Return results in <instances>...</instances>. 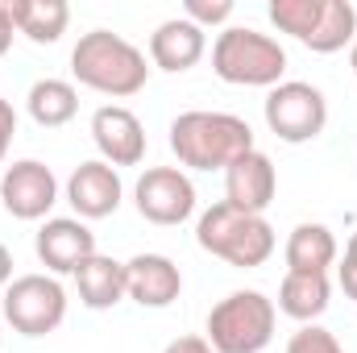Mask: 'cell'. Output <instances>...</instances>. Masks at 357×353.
Wrapping results in <instances>:
<instances>
[{"label":"cell","mask_w":357,"mask_h":353,"mask_svg":"<svg viewBox=\"0 0 357 353\" xmlns=\"http://www.w3.org/2000/svg\"><path fill=\"white\" fill-rule=\"evenodd\" d=\"M337 283H341V291L357 303V258H345V262L337 266Z\"/></svg>","instance_id":"4316f807"},{"label":"cell","mask_w":357,"mask_h":353,"mask_svg":"<svg viewBox=\"0 0 357 353\" xmlns=\"http://www.w3.org/2000/svg\"><path fill=\"white\" fill-rule=\"evenodd\" d=\"M162 353H216V350L208 345V337H195V333H191V337H175Z\"/></svg>","instance_id":"484cf974"},{"label":"cell","mask_w":357,"mask_h":353,"mask_svg":"<svg viewBox=\"0 0 357 353\" xmlns=\"http://www.w3.org/2000/svg\"><path fill=\"white\" fill-rule=\"evenodd\" d=\"M282 258H287V270H295V274H328V266L337 262V237L328 225L303 220L291 229Z\"/></svg>","instance_id":"e0dca14e"},{"label":"cell","mask_w":357,"mask_h":353,"mask_svg":"<svg viewBox=\"0 0 357 353\" xmlns=\"http://www.w3.org/2000/svg\"><path fill=\"white\" fill-rule=\"evenodd\" d=\"M91 142L108 167H137L146 158V129L125 104H104L91 112Z\"/></svg>","instance_id":"8fae6325"},{"label":"cell","mask_w":357,"mask_h":353,"mask_svg":"<svg viewBox=\"0 0 357 353\" xmlns=\"http://www.w3.org/2000/svg\"><path fill=\"white\" fill-rule=\"evenodd\" d=\"M17 33H25L33 46H54L67 33L71 8L67 0H8Z\"/></svg>","instance_id":"d6986e66"},{"label":"cell","mask_w":357,"mask_h":353,"mask_svg":"<svg viewBox=\"0 0 357 353\" xmlns=\"http://www.w3.org/2000/svg\"><path fill=\"white\" fill-rule=\"evenodd\" d=\"M212 71L233 88H278L287 75V50L250 25H229L212 42Z\"/></svg>","instance_id":"277c9868"},{"label":"cell","mask_w":357,"mask_h":353,"mask_svg":"<svg viewBox=\"0 0 357 353\" xmlns=\"http://www.w3.org/2000/svg\"><path fill=\"white\" fill-rule=\"evenodd\" d=\"M0 204L17 220H42L59 204V179L46 163L21 158V163L4 167V175H0Z\"/></svg>","instance_id":"9c48e42d"},{"label":"cell","mask_w":357,"mask_h":353,"mask_svg":"<svg viewBox=\"0 0 357 353\" xmlns=\"http://www.w3.org/2000/svg\"><path fill=\"white\" fill-rule=\"evenodd\" d=\"M349 67H354V75H357V42L349 46Z\"/></svg>","instance_id":"4dcf8cb0"},{"label":"cell","mask_w":357,"mask_h":353,"mask_svg":"<svg viewBox=\"0 0 357 353\" xmlns=\"http://www.w3.org/2000/svg\"><path fill=\"white\" fill-rule=\"evenodd\" d=\"M183 17L208 33V25H225L233 17V0H183Z\"/></svg>","instance_id":"cb8c5ba5"},{"label":"cell","mask_w":357,"mask_h":353,"mask_svg":"<svg viewBox=\"0 0 357 353\" xmlns=\"http://www.w3.org/2000/svg\"><path fill=\"white\" fill-rule=\"evenodd\" d=\"M258 150L254 129L233 112L191 108L171 121V154L191 171H229L241 154Z\"/></svg>","instance_id":"6da1fadb"},{"label":"cell","mask_w":357,"mask_h":353,"mask_svg":"<svg viewBox=\"0 0 357 353\" xmlns=\"http://www.w3.org/2000/svg\"><path fill=\"white\" fill-rule=\"evenodd\" d=\"M8 278H13V254L8 246H0V287H8Z\"/></svg>","instance_id":"f1b7e54d"},{"label":"cell","mask_w":357,"mask_h":353,"mask_svg":"<svg viewBox=\"0 0 357 353\" xmlns=\"http://www.w3.org/2000/svg\"><path fill=\"white\" fill-rule=\"evenodd\" d=\"M133 204L142 220L171 229L195 212V183L183 175V167H150L133 187Z\"/></svg>","instance_id":"ba28073f"},{"label":"cell","mask_w":357,"mask_h":353,"mask_svg":"<svg viewBox=\"0 0 357 353\" xmlns=\"http://www.w3.org/2000/svg\"><path fill=\"white\" fill-rule=\"evenodd\" d=\"M25 108H29L33 125L63 129L79 112V91H75V84H67V80H38L29 88V96H25Z\"/></svg>","instance_id":"ffe728a7"},{"label":"cell","mask_w":357,"mask_h":353,"mask_svg":"<svg viewBox=\"0 0 357 353\" xmlns=\"http://www.w3.org/2000/svg\"><path fill=\"white\" fill-rule=\"evenodd\" d=\"M278 308L262 291H233L208 312V345L216 353H262L274 341Z\"/></svg>","instance_id":"5b68a950"},{"label":"cell","mask_w":357,"mask_h":353,"mask_svg":"<svg viewBox=\"0 0 357 353\" xmlns=\"http://www.w3.org/2000/svg\"><path fill=\"white\" fill-rule=\"evenodd\" d=\"M33 250H38V262L46 266L50 274H75L91 254H100L96 250V233L79 216H50L38 229Z\"/></svg>","instance_id":"30bf717a"},{"label":"cell","mask_w":357,"mask_h":353,"mask_svg":"<svg viewBox=\"0 0 357 353\" xmlns=\"http://www.w3.org/2000/svg\"><path fill=\"white\" fill-rule=\"evenodd\" d=\"M13 133H17V108L0 96V163H4V154L13 146Z\"/></svg>","instance_id":"d4e9b609"},{"label":"cell","mask_w":357,"mask_h":353,"mask_svg":"<svg viewBox=\"0 0 357 353\" xmlns=\"http://www.w3.org/2000/svg\"><path fill=\"white\" fill-rule=\"evenodd\" d=\"M345 258H357V233L349 237V246H345Z\"/></svg>","instance_id":"f546056e"},{"label":"cell","mask_w":357,"mask_h":353,"mask_svg":"<svg viewBox=\"0 0 357 353\" xmlns=\"http://www.w3.org/2000/svg\"><path fill=\"white\" fill-rule=\"evenodd\" d=\"M71 75L100 96L129 100L146 88L150 67H146V54L129 38H121L112 29H91L71 50Z\"/></svg>","instance_id":"7a4b0ae2"},{"label":"cell","mask_w":357,"mask_h":353,"mask_svg":"<svg viewBox=\"0 0 357 353\" xmlns=\"http://www.w3.org/2000/svg\"><path fill=\"white\" fill-rule=\"evenodd\" d=\"M328 274H295L287 270L282 287H278V312L299 320V324H316L324 312H328Z\"/></svg>","instance_id":"ac0fdd59"},{"label":"cell","mask_w":357,"mask_h":353,"mask_svg":"<svg viewBox=\"0 0 357 353\" xmlns=\"http://www.w3.org/2000/svg\"><path fill=\"white\" fill-rule=\"evenodd\" d=\"M75 287H79V303L84 308L108 312L121 299H129V291H125V262L104 258V254H91L88 262L75 270Z\"/></svg>","instance_id":"2e32d148"},{"label":"cell","mask_w":357,"mask_h":353,"mask_svg":"<svg viewBox=\"0 0 357 353\" xmlns=\"http://www.w3.org/2000/svg\"><path fill=\"white\" fill-rule=\"evenodd\" d=\"M121 200H125L121 175L104 158L79 163L71 171V179H67V204L75 208L79 220H104V216H112L121 208Z\"/></svg>","instance_id":"7c38bea8"},{"label":"cell","mask_w":357,"mask_h":353,"mask_svg":"<svg viewBox=\"0 0 357 353\" xmlns=\"http://www.w3.org/2000/svg\"><path fill=\"white\" fill-rule=\"evenodd\" d=\"M287 353H345V345L337 341V333H328L320 324H303L299 333H291Z\"/></svg>","instance_id":"603a6c76"},{"label":"cell","mask_w":357,"mask_h":353,"mask_svg":"<svg viewBox=\"0 0 357 353\" xmlns=\"http://www.w3.org/2000/svg\"><path fill=\"white\" fill-rule=\"evenodd\" d=\"M266 13L282 33H291L295 42L307 46L316 25H320V17H324V0H270Z\"/></svg>","instance_id":"7402d4cb"},{"label":"cell","mask_w":357,"mask_h":353,"mask_svg":"<svg viewBox=\"0 0 357 353\" xmlns=\"http://www.w3.org/2000/svg\"><path fill=\"white\" fill-rule=\"evenodd\" d=\"M4 320L21 337H50L67 320V291L54 274H21L4 291Z\"/></svg>","instance_id":"8992f818"},{"label":"cell","mask_w":357,"mask_h":353,"mask_svg":"<svg viewBox=\"0 0 357 353\" xmlns=\"http://www.w3.org/2000/svg\"><path fill=\"white\" fill-rule=\"evenodd\" d=\"M125 291L142 308H171L183 291V274L167 254H137L125 262Z\"/></svg>","instance_id":"5bb4252c"},{"label":"cell","mask_w":357,"mask_h":353,"mask_svg":"<svg viewBox=\"0 0 357 353\" xmlns=\"http://www.w3.org/2000/svg\"><path fill=\"white\" fill-rule=\"evenodd\" d=\"M274 191H278V175H274V163H270L262 150L241 154L225 171V204H233L241 212L262 216L270 204H274Z\"/></svg>","instance_id":"4fadbf2b"},{"label":"cell","mask_w":357,"mask_h":353,"mask_svg":"<svg viewBox=\"0 0 357 353\" xmlns=\"http://www.w3.org/2000/svg\"><path fill=\"white\" fill-rule=\"evenodd\" d=\"M195 241L204 254L220 258V262L237 266V270H254V266L270 262L274 254V229H270L266 216H254V212H241L233 204H212L199 225H195Z\"/></svg>","instance_id":"3957f363"},{"label":"cell","mask_w":357,"mask_h":353,"mask_svg":"<svg viewBox=\"0 0 357 353\" xmlns=\"http://www.w3.org/2000/svg\"><path fill=\"white\" fill-rule=\"evenodd\" d=\"M208 50V33L199 25H191L187 17H171L150 33V63L167 75H183L191 71Z\"/></svg>","instance_id":"9a60e30c"},{"label":"cell","mask_w":357,"mask_h":353,"mask_svg":"<svg viewBox=\"0 0 357 353\" xmlns=\"http://www.w3.org/2000/svg\"><path fill=\"white\" fill-rule=\"evenodd\" d=\"M266 125L270 133L287 146H303L316 142L328 125V100L324 91L303 84V80H282L278 88H270L266 96Z\"/></svg>","instance_id":"52a82bcc"},{"label":"cell","mask_w":357,"mask_h":353,"mask_svg":"<svg viewBox=\"0 0 357 353\" xmlns=\"http://www.w3.org/2000/svg\"><path fill=\"white\" fill-rule=\"evenodd\" d=\"M354 42H357V8L349 0H324V17H320V25H316V33H312L307 50H316V54H337V50H345V46H354Z\"/></svg>","instance_id":"44dd1931"},{"label":"cell","mask_w":357,"mask_h":353,"mask_svg":"<svg viewBox=\"0 0 357 353\" xmlns=\"http://www.w3.org/2000/svg\"><path fill=\"white\" fill-rule=\"evenodd\" d=\"M13 8H8V0H0V59L8 54V46H13Z\"/></svg>","instance_id":"83f0119b"}]
</instances>
